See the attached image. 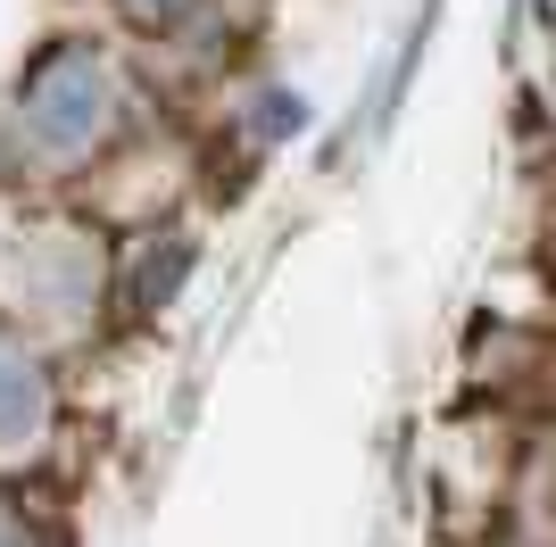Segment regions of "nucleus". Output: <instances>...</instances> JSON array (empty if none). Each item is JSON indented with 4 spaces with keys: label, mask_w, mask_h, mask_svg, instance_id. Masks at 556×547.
Returning a JSON list of instances; mask_svg holds the SVG:
<instances>
[{
    "label": "nucleus",
    "mask_w": 556,
    "mask_h": 547,
    "mask_svg": "<svg viewBox=\"0 0 556 547\" xmlns=\"http://www.w3.org/2000/svg\"><path fill=\"white\" fill-rule=\"evenodd\" d=\"M109 67H100V50L92 42H59L42 59V67L25 75L17 91V125L42 150H59V158H75V150H92L100 125H109Z\"/></svg>",
    "instance_id": "f257e3e1"
}]
</instances>
